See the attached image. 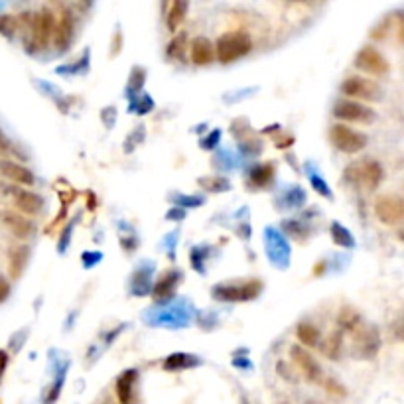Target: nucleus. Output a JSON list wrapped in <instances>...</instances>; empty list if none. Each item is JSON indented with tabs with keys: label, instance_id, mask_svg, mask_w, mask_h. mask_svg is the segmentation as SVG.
Returning a JSON list of instances; mask_svg holds the SVG:
<instances>
[{
	"label": "nucleus",
	"instance_id": "16",
	"mask_svg": "<svg viewBox=\"0 0 404 404\" xmlns=\"http://www.w3.org/2000/svg\"><path fill=\"white\" fill-rule=\"evenodd\" d=\"M190 56L195 65H210L215 60V49L207 38H195L190 47Z\"/></svg>",
	"mask_w": 404,
	"mask_h": 404
},
{
	"label": "nucleus",
	"instance_id": "6",
	"mask_svg": "<svg viewBox=\"0 0 404 404\" xmlns=\"http://www.w3.org/2000/svg\"><path fill=\"white\" fill-rule=\"evenodd\" d=\"M355 67L365 74L373 75V77H383V75L389 74L390 69L387 58L373 45L361 47V52L355 56Z\"/></svg>",
	"mask_w": 404,
	"mask_h": 404
},
{
	"label": "nucleus",
	"instance_id": "1",
	"mask_svg": "<svg viewBox=\"0 0 404 404\" xmlns=\"http://www.w3.org/2000/svg\"><path fill=\"white\" fill-rule=\"evenodd\" d=\"M213 49L215 58L221 63H233L251 52V38L245 32H229L217 40Z\"/></svg>",
	"mask_w": 404,
	"mask_h": 404
},
{
	"label": "nucleus",
	"instance_id": "12",
	"mask_svg": "<svg viewBox=\"0 0 404 404\" xmlns=\"http://www.w3.org/2000/svg\"><path fill=\"white\" fill-rule=\"evenodd\" d=\"M0 221L18 239H28L34 233V223L28 221L24 215H18V213H12V211H4L0 215Z\"/></svg>",
	"mask_w": 404,
	"mask_h": 404
},
{
	"label": "nucleus",
	"instance_id": "23",
	"mask_svg": "<svg viewBox=\"0 0 404 404\" xmlns=\"http://www.w3.org/2000/svg\"><path fill=\"white\" fill-rule=\"evenodd\" d=\"M339 351H341V331L333 333L330 339H328V345H326V355L331 357V359H337V357H339Z\"/></svg>",
	"mask_w": 404,
	"mask_h": 404
},
{
	"label": "nucleus",
	"instance_id": "13",
	"mask_svg": "<svg viewBox=\"0 0 404 404\" xmlns=\"http://www.w3.org/2000/svg\"><path fill=\"white\" fill-rule=\"evenodd\" d=\"M0 174L10 181H16L20 186H28L30 188L34 183V174L26 166L12 162V160H0Z\"/></svg>",
	"mask_w": 404,
	"mask_h": 404
},
{
	"label": "nucleus",
	"instance_id": "26",
	"mask_svg": "<svg viewBox=\"0 0 404 404\" xmlns=\"http://www.w3.org/2000/svg\"><path fill=\"white\" fill-rule=\"evenodd\" d=\"M183 44H186V34L176 36V38L170 42V45H168V56H170V58H178V56H180L181 47H183Z\"/></svg>",
	"mask_w": 404,
	"mask_h": 404
},
{
	"label": "nucleus",
	"instance_id": "2",
	"mask_svg": "<svg viewBox=\"0 0 404 404\" xmlns=\"http://www.w3.org/2000/svg\"><path fill=\"white\" fill-rule=\"evenodd\" d=\"M345 180L355 188L359 186L363 190H377L383 180V168L374 160H363L345 170Z\"/></svg>",
	"mask_w": 404,
	"mask_h": 404
},
{
	"label": "nucleus",
	"instance_id": "15",
	"mask_svg": "<svg viewBox=\"0 0 404 404\" xmlns=\"http://www.w3.org/2000/svg\"><path fill=\"white\" fill-rule=\"evenodd\" d=\"M136 377H138V373H136L135 369H128V371H124L117 379L115 390H117V401H119V404H133Z\"/></svg>",
	"mask_w": 404,
	"mask_h": 404
},
{
	"label": "nucleus",
	"instance_id": "17",
	"mask_svg": "<svg viewBox=\"0 0 404 404\" xmlns=\"http://www.w3.org/2000/svg\"><path fill=\"white\" fill-rule=\"evenodd\" d=\"M28 247H16L10 251L8 255V269H10V276L12 278H18L22 274V270L26 269V262H28Z\"/></svg>",
	"mask_w": 404,
	"mask_h": 404
},
{
	"label": "nucleus",
	"instance_id": "14",
	"mask_svg": "<svg viewBox=\"0 0 404 404\" xmlns=\"http://www.w3.org/2000/svg\"><path fill=\"white\" fill-rule=\"evenodd\" d=\"M14 205L24 215H38L44 207V199L30 190H18L14 192Z\"/></svg>",
	"mask_w": 404,
	"mask_h": 404
},
{
	"label": "nucleus",
	"instance_id": "3",
	"mask_svg": "<svg viewBox=\"0 0 404 404\" xmlns=\"http://www.w3.org/2000/svg\"><path fill=\"white\" fill-rule=\"evenodd\" d=\"M30 30H32V44L36 47H47L49 42L54 40V30H56V16L52 10L42 8L38 12L30 14Z\"/></svg>",
	"mask_w": 404,
	"mask_h": 404
},
{
	"label": "nucleus",
	"instance_id": "19",
	"mask_svg": "<svg viewBox=\"0 0 404 404\" xmlns=\"http://www.w3.org/2000/svg\"><path fill=\"white\" fill-rule=\"evenodd\" d=\"M296 335H298L300 344L306 345V347H317L319 345V331L315 326L308 324V322H302L296 328Z\"/></svg>",
	"mask_w": 404,
	"mask_h": 404
},
{
	"label": "nucleus",
	"instance_id": "27",
	"mask_svg": "<svg viewBox=\"0 0 404 404\" xmlns=\"http://www.w3.org/2000/svg\"><path fill=\"white\" fill-rule=\"evenodd\" d=\"M8 294H10V284H8V280L0 274V302H4V300L8 298Z\"/></svg>",
	"mask_w": 404,
	"mask_h": 404
},
{
	"label": "nucleus",
	"instance_id": "8",
	"mask_svg": "<svg viewBox=\"0 0 404 404\" xmlns=\"http://www.w3.org/2000/svg\"><path fill=\"white\" fill-rule=\"evenodd\" d=\"M333 115L339 120L357 122V124H369L374 119L373 111L369 106L363 105V103H357V101H341V103H337L335 109H333Z\"/></svg>",
	"mask_w": 404,
	"mask_h": 404
},
{
	"label": "nucleus",
	"instance_id": "24",
	"mask_svg": "<svg viewBox=\"0 0 404 404\" xmlns=\"http://www.w3.org/2000/svg\"><path fill=\"white\" fill-rule=\"evenodd\" d=\"M331 233H333V240H335L337 245H341V247H351V245H353L351 235L345 231L344 227H339V225H333V227H331Z\"/></svg>",
	"mask_w": 404,
	"mask_h": 404
},
{
	"label": "nucleus",
	"instance_id": "20",
	"mask_svg": "<svg viewBox=\"0 0 404 404\" xmlns=\"http://www.w3.org/2000/svg\"><path fill=\"white\" fill-rule=\"evenodd\" d=\"M176 282H178V274H176V272L164 274V276L158 280L156 288H154V294H156V296H160V298H166L168 294H172V290H174Z\"/></svg>",
	"mask_w": 404,
	"mask_h": 404
},
{
	"label": "nucleus",
	"instance_id": "18",
	"mask_svg": "<svg viewBox=\"0 0 404 404\" xmlns=\"http://www.w3.org/2000/svg\"><path fill=\"white\" fill-rule=\"evenodd\" d=\"M186 12H188V4L186 2H180V0L172 2L170 4V10H168V16H166L168 28L172 32L178 30L181 26V22H183V18H186Z\"/></svg>",
	"mask_w": 404,
	"mask_h": 404
},
{
	"label": "nucleus",
	"instance_id": "7",
	"mask_svg": "<svg viewBox=\"0 0 404 404\" xmlns=\"http://www.w3.org/2000/svg\"><path fill=\"white\" fill-rule=\"evenodd\" d=\"M341 91L347 97L357 99V103L359 101H377L381 97V87L371 79H365V77H359V75L347 77L344 81V85H341Z\"/></svg>",
	"mask_w": 404,
	"mask_h": 404
},
{
	"label": "nucleus",
	"instance_id": "9",
	"mask_svg": "<svg viewBox=\"0 0 404 404\" xmlns=\"http://www.w3.org/2000/svg\"><path fill=\"white\" fill-rule=\"evenodd\" d=\"M75 32V22L71 10H61L60 18L56 20V30H54V44L56 47L63 52L67 49V45L71 44Z\"/></svg>",
	"mask_w": 404,
	"mask_h": 404
},
{
	"label": "nucleus",
	"instance_id": "11",
	"mask_svg": "<svg viewBox=\"0 0 404 404\" xmlns=\"http://www.w3.org/2000/svg\"><path fill=\"white\" fill-rule=\"evenodd\" d=\"M260 292V282H247L243 286H223V288H217L213 294H217L221 300H233V302H245V300H251L258 296Z\"/></svg>",
	"mask_w": 404,
	"mask_h": 404
},
{
	"label": "nucleus",
	"instance_id": "25",
	"mask_svg": "<svg viewBox=\"0 0 404 404\" xmlns=\"http://www.w3.org/2000/svg\"><path fill=\"white\" fill-rule=\"evenodd\" d=\"M14 32H16L14 16H10V14L0 16V34H2V36H12Z\"/></svg>",
	"mask_w": 404,
	"mask_h": 404
},
{
	"label": "nucleus",
	"instance_id": "29",
	"mask_svg": "<svg viewBox=\"0 0 404 404\" xmlns=\"http://www.w3.org/2000/svg\"><path fill=\"white\" fill-rule=\"evenodd\" d=\"M312 181H314V186L317 188V192H319V194H322V195H330V192H328V186H324V183L317 180V178H314Z\"/></svg>",
	"mask_w": 404,
	"mask_h": 404
},
{
	"label": "nucleus",
	"instance_id": "5",
	"mask_svg": "<svg viewBox=\"0 0 404 404\" xmlns=\"http://www.w3.org/2000/svg\"><path fill=\"white\" fill-rule=\"evenodd\" d=\"M374 213L385 225H399L404 219V201L401 195L385 194L374 199Z\"/></svg>",
	"mask_w": 404,
	"mask_h": 404
},
{
	"label": "nucleus",
	"instance_id": "22",
	"mask_svg": "<svg viewBox=\"0 0 404 404\" xmlns=\"http://www.w3.org/2000/svg\"><path fill=\"white\" fill-rule=\"evenodd\" d=\"M339 326L345 331H355L357 326H359V314L353 312V310H349V308H345L344 312L339 314Z\"/></svg>",
	"mask_w": 404,
	"mask_h": 404
},
{
	"label": "nucleus",
	"instance_id": "4",
	"mask_svg": "<svg viewBox=\"0 0 404 404\" xmlns=\"http://www.w3.org/2000/svg\"><path fill=\"white\" fill-rule=\"evenodd\" d=\"M330 138L333 142V146L337 150H341L345 154H357L361 150L367 146V136L359 133V131H353L345 124H333L330 131Z\"/></svg>",
	"mask_w": 404,
	"mask_h": 404
},
{
	"label": "nucleus",
	"instance_id": "30",
	"mask_svg": "<svg viewBox=\"0 0 404 404\" xmlns=\"http://www.w3.org/2000/svg\"><path fill=\"white\" fill-rule=\"evenodd\" d=\"M4 367H6V355L0 351V377H2V371H4Z\"/></svg>",
	"mask_w": 404,
	"mask_h": 404
},
{
	"label": "nucleus",
	"instance_id": "10",
	"mask_svg": "<svg viewBox=\"0 0 404 404\" xmlns=\"http://www.w3.org/2000/svg\"><path fill=\"white\" fill-rule=\"evenodd\" d=\"M290 355H292L294 363L298 365V369L304 373V377H306L308 381H314L315 383V381L322 379V369H319L317 361H315L304 347L294 345V347L290 349Z\"/></svg>",
	"mask_w": 404,
	"mask_h": 404
},
{
	"label": "nucleus",
	"instance_id": "21",
	"mask_svg": "<svg viewBox=\"0 0 404 404\" xmlns=\"http://www.w3.org/2000/svg\"><path fill=\"white\" fill-rule=\"evenodd\" d=\"M272 176H274V168H272V164H262L256 166L255 170H253L251 180H253L255 186H267V183L272 180Z\"/></svg>",
	"mask_w": 404,
	"mask_h": 404
},
{
	"label": "nucleus",
	"instance_id": "31",
	"mask_svg": "<svg viewBox=\"0 0 404 404\" xmlns=\"http://www.w3.org/2000/svg\"><path fill=\"white\" fill-rule=\"evenodd\" d=\"M105 404H115V403H111V401H106V403H105Z\"/></svg>",
	"mask_w": 404,
	"mask_h": 404
},
{
	"label": "nucleus",
	"instance_id": "28",
	"mask_svg": "<svg viewBox=\"0 0 404 404\" xmlns=\"http://www.w3.org/2000/svg\"><path fill=\"white\" fill-rule=\"evenodd\" d=\"M10 150V142L6 140V136L0 133V154H6Z\"/></svg>",
	"mask_w": 404,
	"mask_h": 404
}]
</instances>
